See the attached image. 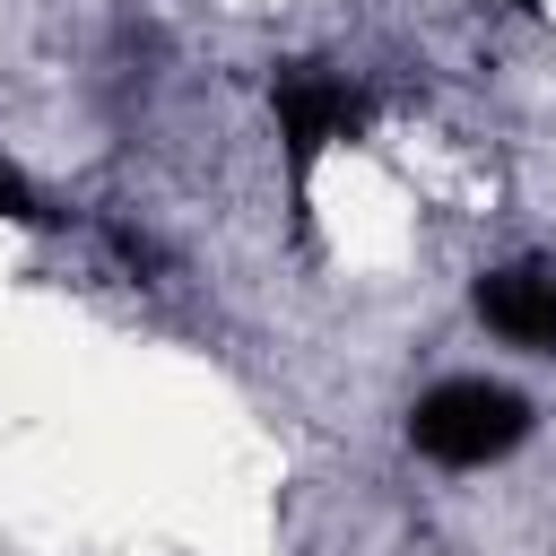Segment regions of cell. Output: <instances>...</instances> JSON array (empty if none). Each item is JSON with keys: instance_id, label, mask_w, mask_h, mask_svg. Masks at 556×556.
<instances>
[{"instance_id": "6da1fadb", "label": "cell", "mask_w": 556, "mask_h": 556, "mask_svg": "<svg viewBox=\"0 0 556 556\" xmlns=\"http://www.w3.org/2000/svg\"><path fill=\"white\" fill-rule=\"evenodd\" d=\"M521 434H530V408H521V391H504V382H434V391L408 408V443H417L426 460H443V469H486V460H504Z\"/></svg>"}, {"instance_id": "7a4b0ae2", "label": "cell", "mask_w": 556, "mask_h": 556, "mask_svg": "<svg viewBox=\"0 0 556 556\" xmlns=\"http://www.w3.org/2000/svg\"><path fill=\"white\" fill-rule=\"evenodd\" d=\"M269 96H278V139H287V174H295V200H304V174H313V156L330 148V139H348V130H365V104L330 78V70H313V61H278V78H269Z\"/></svg>"}, {"instance_id": "3957f363", "label": "cell", "mask_w": 556, "mask_h": 556, "mask_svg": "<svg viewBox=\"0 0 556 556\" xmlns=\"http://www.w3.org/2000/svg\"><path fill=\"white\" fill-rule=\"evenodd\" d=\"M478 321L513 348H547L556 356V269L521 261V269H486L478 278Z\"/></svg>"}, {"instance_id": "277c9868", "label": "cell", "mask_w": 556, "mask_h": 556, "mask_svg": "<svg viewBox=\"0 0 556 556\" xmlns=\"http://www.w3.org/2000/svg\"><path fill=\"white\" fill-rule=\"evenodd\" d=\"M0 217H43V208H35V191H26V174H17V165H0Z\"/></svg>"}]
</instances>
